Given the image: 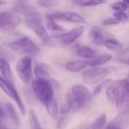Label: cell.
Wrapping results in <instances>:
<instances>
[{
    "mask_svg": "<svg viewBox=\"0 0 129 129\" xmlns=\"http://www.w3.org/2000/svg\"><path fill=\"white\" fill-rule=\"evenodd\" d=\"M47 112L48 113L49 116L53 118V119H56L58 115V106H57V103L56 101V100L54 98H53L48 104H47L45 105Z\"/></svg>",
    "mask_w": 129,
    "mask_h": 129,
    "instance_id": "obj_21",
    "label": "cell"
},
{
    "mask_svg": "<svg viewBox=\"0 0 129 129\" xmlns=\"http://www.w3.org/2000/svg\"><path fill=\"white\" fill-rule=\"evenodd\" d=\"M122 2L127 6V8H129V0H122Z\"/></svg>",
    "mask_w": 129,
    "mask_h": 129,
    "instance_id": "obj_32",
    "label": "cell"
},
{
    "mask_svg": "<svg viewBox=\"0 0 129 129\" xmlns=\"http://www.w3.org/2000/svg\"><path fill=\"white\" fill-rule=\"evenodd\" d=\"M36 4L43 8H53L58 5V0H36Z\"/></svg>",
    "mask_w": 129,
    "mask_h": 129,
    "instance_id": "obj_23",
    "label": "cell"
},
{
    "mask_svg": "<svg viewBox=\"0 0 129 129\" xmlns=\"http://www.w3.org/2000/svg\"><path fill=\"white\" fill-rule=\"evenodd\" d=\"M33 89L37 99L45 106L54 98L53 85L47 79L37 78L33 82Z\"/></svg>",
    "mask_w": 129,
    "mask_h": 129,
    "instance_id": "obj_3",
    "label": "cell"
},
{
    "mask_svg": "<svg viewBox=\"0 0 129 129\" xmlns=\"http://www.w3.org/2000/svg\"><path fill=\"white\" fill-rule=\"evenodd\" d=\"M34 73L37 78L47 79L50 75L49 67L45 63H38L34 69Z\"/></svg>",
    "mask_w": 129,
    "mask_h": 129,
    "instance_id": "obj_19",
    "label": "cell"
},
{
    "mask_svg": "<svg viewBox=\"0 0 129 129\" xmlns=\"http://www.w3.org/2000/svg\"><path fill=\"white\" fill-rule=\"evenodd\" d=\"M25 24L26 26L31 29L38 36V38L42 41L45 45L51 46V36L48 35L47 29L43 26L42 23V17L38 11L25 17Z\"/></svg>",
    "mask_w": 129,
    "mask_h": 129,
    "instance_id": "obj_2",
    "label": "cell"
},
{
    "mask_svg": "<svg viewBox=\"0 0 129 129\" xmlns=\"http://www.w3.org/2000/svg\"><path fill=\"white\" fill-rule=\"evenodd\" d=\"M13 10L14 11V13H17L20 14L21 15H23L24 17L29 16L32 14H33L34 12L37 11L34 7H33L31 5H29L27 3L23 2H20L18 3H17L14 8Z\"/></svg>",
    "mask_w": 129,
    "mask_h": 129,
    "instance_id": "obj_12",
    "label": "cell"
},
{
    "mask_svg": "<svg viewBox=\"0 0 129 129\" xmlns=\"http://www.w3.org/2000/svg\"><path fill=\"white\" fill-rule=\"evenodd\" d=\"M105 2H106L105 0H88L84 2H81L80 5L85 6V7H91V6L100 5L104 4Z\"/></svg>",
    "mask_w": 129,
    "mask_h": 129,
    "instance_id": "obj_28",
    "label": "cell"
},
{
    "mask_svg": "<svg viewBox=\"0 0 129 129\" xmlns=\"http://www.w3.org/2000/svg\"><path fill=\"white\" fill-rule=\"evenodd\" d=\"M47 28L50 29L51 31L54 32H60V33H63L66 31V29L63 27L62 26L57 24L56 23V20H51V19H48L47 21Z\"/></svg>",
    "mask_w": 129,
    "mask_h": 129,
    "instance_id": "obj_24",
    "label": "cell"
},
{
    "mask_svg": "<svg viewBox=\"0 0 129 129\" xmlns=\"http://www.w3.org/2000/svg\"><path fill=\"white\" fill-rule=\"evenodd\" d=\"M8 46L15 53L29 57L36 55L40 51L39 46L31 39L26 36L9 42Z\"/></svg>",
    "mask_w": 129,
    "mask_h": 129,
    "instance_id": "obj_4",
    "label": "cell"
},
{
    "mask_svg": "<svg viewBox=\"0 0 129 129\" xmlns=\"http://www.w3.org/2000/svg\"><path fill=\"white\" fill-rule=\"evenodd\" d=\"M4 116H5V112L3 110V109H2L0 107V123H1V122L2 120V119L4 118Z\"/></svg>",
    "mask_w": 129,
    "mask_h": 129,
    "instance_id": "obj_31",
    "label": "cell"
},
{
    "mask_svg": "<svg viewBox=\"0 0 129 129\" xmlns=\"http://www.w3.org/2000/svg\"><path fill=\"white\" fill-rule=\"evenodd\" d=\"M111 8L116 11H125L128 8L122 2H116L111 4Z\"/></svg>",
    "mask_w": 129,
    "mask_h": 129,
    "instance_id": "obj_29",
    "label": "cell"
},
{
    "mask_svg": "<svg viewBox=\"0 0 129 129\" xmlns=\"http://www.w3.org/2000/svg\"><path fill=\"white\" fill-rule=\"evenodd\" d=\"M85 129H88V128H85Z\"/></svg>",
    "mask_w": 129,
    "mask_h": 129,
    "instance_id": "obj_35",
    "label": "cell"
},
{
    "mask_svg": "<svg viewBox=\"0 0 129 129\" xmlns=\"http://www.w3.org/2000/svg\"><path fill=\"white\" fill-rule=\"evenodd\" d=\"M104 46L110 51L113 52H119L123 49L122 43L118 39L113 38H108L105 40Z\"/></svg>",
    "mask_w": 129,
    "mask_h": 129,
    "instance_id": "obj_17",
    "label": "cell"
},
{
    "mask_svg": "<svg viewBox=\"0 0 129 129\" xmlns=\"http://www.w3.org/2000/svg\"><path fill=\"white\" fill-rule=\"evenodd\" d=\"M127 63H128V64H129V59H128V62H127Z\"/></svg>",
    "mask_w": 129,
    "mask_h": 129,
    "instance_id": "obj_34",
    "label": "cell"
},
{
    "mask_svg": "<svg viewBox=\"0 0 129 129\" xmlns=\"http://www.w3.org/2000/svg\"><path fill=\"white\" fill-rule=\"evenodd\" d=\"M112 55L110 54H104L98 55L95 57L88 60V66L91 67H98L107 62H109L112 59Z\"/></svg>",
    "mask_w": 129,
    "mask_h": 129,
    "instance_id": "obj_16",
    "label": "cell"
},
{
    "mask_svg": "<svg viewBox=\"0 0 129 129\" xmlns=\"http://www.w3.org/2000/svg\"><path fill=\"white\" fill-rule=\"evenodd\" d=\"M72 102V110L79 111L83 110L91 101L92 93L88 88L82 85H75L72 87L69 94Z\"/></svg>",
    "mask_w": 129,
    "mask_h": 129,
    "instance_id": "obj_1",
    "label": "cell"
},
{
    "mask_svg": "<svg viewBox=\"0 0 129 129\" xmlns=\"http://www.w3.org/2000/svg\"><path fill=\"white\" fill-rule=\"evenodd\" d=\"M84 26H79L61 35L51 36V46L65 47L76 42L85 32Z\"/></svg>",
    "mask_w": 129,
    "mask_h": 129,
    "instance_id": "obj_5",
    "label": "cell"
},
{
    "mask_svg": "<svg viewBox=\"0 0 129 129\" xmlns=\"http://www.w3.org/2000/svg\"><path fill=\"white\" fill-rule=\"evenodd\" d=\"M0 48H1V46H0Z\"/></svg>",
    "mask_w": 129,
    "mask_h": 129,
    "instance_id": "obj_37",
    "label": "cell"
},
{
    "mask_svg": "<svg viewBox=\"0 0 129 129\" xmlns=\"http://www.w3.org/2000/svg\"><path fill=\"white\" fill-rule=\"evenodd\" d=\"M76 55L81 58L91 60V59L95 57L96 56H98V53L94 49L91 48V47L83 45V46H80L77 48Z\"/></svg>",
    "mask_w": 129,
    "mask_h": 129,
    "instance_id": "obj_15",
    "label": "cell"
},
{
    "mask_svg": "<svg viewBox=\"0 0 129 129\" xmlns=\"http://www.w3.org/2000/svg\"><path fill=\"white\" fill-rule=\"evenodd\" d=\"M113 17L120 22H127L128 20V15L125 11H116L113 14Z\"/></svg>",
    "mask_w": 129,
    "mask_h": 129,
    "instance_id": "obj_27",
    "label": "cell"
},
{
    "mask_svg": "<svg viewBox=\"0 0 129 129\" xmlns=\"http://www.w3.org/2000/svg\"><path fill=\"white\" fill-rule=\"evenodd\" d=\"M4 3H5V1H3V0H0V5H3Z\"/></svg>",
    "mask_w": 129,
    "mask_h": 129,
    "instance_id": "obj_33",
    "label": "cell"
},
{
    "mask_svg": "<svg viewBox=\"0 0 129 129\" xmlns=\"http://www.w3.org/2000/svg\"><path fill=\"white\" fill-rule=\"evenodd\" d=\"M0 73L3 79L11 83H13V76L10 65L5 59L2 57H0Z\"/></svg>",
    "mask_w": 129,
    "mask_h": 129,
    "instance_id": "obj_14",
    "label": "cell"
},
{
    "mask_svg": "<svg viewBox=\"0 0 129 129\" xmlns=\"http://www.w3.org/2000/svg\"><path fill=\"white\" fill-rule=\"evenodd\" d=\"M0 88L6 94L7 96H8L10 98L15 101L21 115L25 116L26 115V108L23 105V103L17 91L14 88L13 83H11V82L6 81L5 79H3L2 76H0Z\"/></svg>",
    "mask_w": 129,
    "mask_h": 129,
    "instance_id": "obj_7",
    "label": "cell"
},
{
    "mask_svg": "<svg viewBox=\"0 0 129 129\" xmlns=\"http://www.w3.org/2000/svg\"><path fill=\"white\" fill-rule=\"evenodd\" d=\"M111 79H106V80H104L102 82H101L94 89L93 92H92V96H96L98 95V94L101 93V91L104 89V88L107 85H108L110 83H111Z\"/></svg>",
    "mask_w": 129,
    "mask_h": 129,
    "instance_id": "obj_26",
    "label": "cell"
},
{
    "mask_svg": "<svg viewBox=\"0 0 129 129\" xmlns=\"http://www.w3.org/2000/svg\"><path fill=\"white\" fill-rule=\"evenodd\" d=\"M107 124V115L103 113L100 115L87 128L88 129H103Z\"/></svg>",
    "mask_w": 129,
    "mask_h": 129,
    "instance_id": "obj_20",
    "label": "cell"
},
{
    "mask_svg": "<svg viewBox=\"0 0 129 129\" xmlns=\"http://www.w3.org/2000/svg\"><path fill=\"white\" fill-rule=\"evenodd\" d=\"M16 72L20 80L26 85H29L32 78V59L26 56L20 59L15 66Z\"/></svg>",
    "mask_w": 129,
    "mask_h": 129,
    "instance_id": "obj_6",
    "label": "cell"
},
{
    "mask_svg": "<svg viewBox=\"0 0 129 129\" xmlns=\"http://www.w3.org/2000/svg\"><path fill=\"white\" fill-rule=\"evenodd\" d=\"M128 17H129V14H128Z\"/></svg>",
    "mask_w": 129,
    "mask_h": 129,
    "instance_id": "obj_36",
    "label": "cell"
},
{
    "mask_svg": "<svg viewBox=\"0 0 129 129\" xmlns=\"http://www.w3.org/2000/svg\"><path fill=\"white\" fill-rule=\"evenodd\" d=\"M47 19H51L54 20L67 21L75 23H84L85 22V18L76 12L66 11V12H54L46 14Z\"/></svg>",
    "mask_w": 129,
    "mask_h": 129,
    "instance_id": "obj_10",
    "label": "cell"
},
{
    "mask_svg": "<svg viewBox=\"0 0 129 129\" xmlns=\"http://www.w3.org/2000/svg\"><path fill=\"white\" fill-rule=\"evenodd\" d=\"M5 129H6V128H5Z\"/></svg>",
    "mask_w": 129,
    "mask_h": 129,
    "instance_id": "obj_38",
    "label": "cell"
},
{
    "mask_svg": "<svg viewBox=\"0 0 129 129\" xmlns=\"http://www.w3.org/2000/svg\"><path fill=\"white\" fill-rule=\"evenodd\" d=\"M88 66V60H75L69 61L66 63L65 68L71 73H79Z\"/></svg>",
    "mask_w": 129,
    "mask_h": 129,
    "instance_id": "obj_13",
    "label": "cell"
},
{
    "mask_svg": "<svg viewBox=\"0 0 129 129\" xmlns=\"http://www.w3.org/2000/svg\"><path fill=\"white\" fill-rule=\"evenodd\" d=\"M90 39L91 42L98 46H103L104 45L105 40L107 39L106 36L104 34V32L102 30V29L98 26H91L90 29Z\"/></svg>",
    "mask_w": 129,
    "mask_h": 129,
    "instance_id": "obj_11",
    "label": "cell"
},
{
    "mask_svg": "<svg viewBox=\"0 0 129 129\" xmlns=\"http://www.w3.org/2000/svg\"><path fill=\"white\" fill-rule=\"evenodd\" d=\"M5 107H6L7 112H8L11 119L14 122V123L16 125H20V119L18 118V116L17 114V112H16L14 106L10 103H7Z\"/></svg>",
    "mask_w": 129,
    "mask_h": 129,
    "instance_id": "obj_22",
    "label": "cell"
},
{
    "mask_svg": "<svg viewBox=\"0 0 129 129\" xmlns=\"http://www.w3.org/2000/svg\"><path fill=\"white\" fill-rule=\"evenodd\" d=\"M21 17L14 12L0 13V31H8L17 28L21 23Z\"/></svg>",
    "mask_w": 129,
    "mask_h": 129,
    "instance_id": "obj_8",
    "label": "cell"
},
{
    "mask_svg": "<svg viewBox=\"0 0 129 129\" xmlns=\"http://www.w3.org/2000/svg\"><path fill=\"white\" fill-rule=\"evenodd\" d=\"M127 113V112H125L120 116H116V118L113 121H112L110 124L107 125L105 129H124L123 122H125Z\"/></svg>",
    "mask_w": 129,
    "mask_h": 129,
    "instance_id": "obj_18",
    "label": "cell"
},
{
    "mask_svg": "<svg viewBox=\"0 0 129 129\" xmlns=\"http://www.w3.org/2000/svg\"><path fill=\"white\" fill-rule=\"evenodd\" d=\"M29 121L30 124V128L31 129H42L40 123L39 122V119L34 113L33 110H30L29 113Z\"/></svg>",
    "mask_w": 129,
    "mask_h": 129,
    "instance_id": "obj_25",
    "label": "cell"
},
{
    "mask_svg": "<svg viewBox=\"0 0 129 129\" xmlns=\"http://www.w3.org/2000/svg\"><path fill=\"white\" fill-rule=\"evenodd\" d=\"M119 22L114 17H110L103 21L104 26H115V25H119Z\"/></svg>",
    "mask_w": 129,
    "mask_h": 129,
    "instance_id": "obj_30",
    "label": "cell"
},
{
    "mask_svg": "<svg viewBox=\"0 0 129 129\" xmlns=\"http://www.w3.org/2000/svg\"><path fill=\"white\" fill-rule=\"evenodd\" d=\"M112 70L104 67H91V69L85 70L82 74L83 79L88 83H96L103 80L105 76L110 73ZM102 82V81H101Z\"/></svg>",
    "mask_w": 129,
    "mask_h": 129,
    "instance_id": "obj_9",
    "label": "cell"
}]
</instances>
